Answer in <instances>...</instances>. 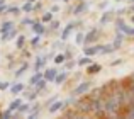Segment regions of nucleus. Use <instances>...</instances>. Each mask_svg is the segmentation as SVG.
Segmentation results:
<instances>
[{"label":"nucleus","mask_w":134,"mask_h":119,"mask_svg":"<svg viewBox=\"0 0 134 119\" xmlns=\"http://www.w3.org/2000/svg\"><path fill=\"white\" fill-rule=\"evenodd\" d=\"M105 99V116L121 117L122 107H124V95H122V82L121 80H110L102 85Z\"/></svg>","instance_id":"obj_1"},{"label":"nucleus","mask_w":134,"mask_h":119,"mask_svg":"<svg viewBox=\"0 0 134 119\" xmlns=\"http://www.w3.org/2000/svg\"><path fill=\"white\" fill-rule=\"evenodd\" d=\"M73 107H75L82 116H88V114L93 112V100H92V97L88 94H83V95H80V99L75 102Z\"/></svg>","instance_id":"obj_2"},{"label":"nucleus","mask_w":134,"mask_h":119,"mask_svg":"<svg viewBox=\"0 0 134 119\" xmlns=\"http://www.w3.org/2000/svg\"><path fill=\"white\" fill-rule=\"evenodd\" d=\"M115 31H121V33H124L126 36H129L131 39L134 37V26L126 24L124 19H117V20H115Z\"/></svg>","instance_id":"obj_3"},{"label":"nucleus","mask_w":134,"mask_h":119,"mask_svg":"<svg viewBox=\"0 0 134 119\" xmlns=\"http://www.w3.org/2000/svg\"><path fill=\"white\" fill-rule=\"evenodd\" d=\"M80 24H82L80 20H78V22H76V20H71V22H68V24L65 26V29L61 31V39H63V41H66V39H68V37L71 36V34L80 27Z\"/></svg>","instance_id":"obj_4"},{"label":"nucleus","mask_w":134,"mask_h":119,"mask_svg":"<svg viewBox=\"0 0 134 119\" xmlns=\"http://www.w3.org/2000/svg\"><path fill=\"white\" fill-rule=\"evenodd\" d=\"M90 89H92V82H90V80L80 82L78 85L73 89V95H75V97H80V95H83V94H88Z\"/></svg>","instance_id":"obj_5"},{"label":"nucleus","mask_w":134,"mask_h":119,"mask_svg":"<svg viewBox=\"0 0 134 119\" xmlns=\"http://www.w3.org/2000/svg\"><path fill=\"white\" fill-rule=\"evenodd\" d=\"M97 39H98V29L93 27V29H90L88 33L83 36V44H85V46H87V44H93Z\"/></svg>","instance_id":"obj_6"},{"label":"nucleus","mask_w":134,"mask_h":119,"mask_svg":"<svg viewBox=\"0 0 134 119\" xmlns=\"http://www.w3.org/2000/svg\"><path fill=\"white\" fill-rule=\"evenodd\" d=\"M65 107H66V102H63V100H53L48 106V111H49V114H56L61 109H65Z\"/></svg>","instance_id":"obj_7"},{"label":"nucleus","mask_w":134,"mask_h":119,"mask_svg":"<svg viewBox=\"0 0 134 119\" xmlns=\"http://www.w3.org/2000/svg\"><path fill=\"white\" fill-rule=\"evenodd\" d=\"M88 5H90V3L87 2V0H78V3L73 7L71 12L75 14V15H80V14H83V12H87V10H88Z\"/></svg>","instance_id":"obj_8"},{"label":"nucleus","mask_w":134,"mask_h":119,"mask_svg":"<svg viewBox=\"0 0 134 119\" xmlns=\"http://www.w3.org/2000/svg\"><path fill=\"white\" fill-rule=\"evenodd\" d=\"M102 46L100 44H87L85 48H83V55H87V56H92L93 58L97 53H100Z\"/></svg>","instance_id":"obj_9"},{"label":"nucleus","mask_w":134,"mask_h":119,"mask_svg":"<svg viewBox=\"0 0 134 119\" xmlns=\"http://www.w3.org/2000/svg\"><path fill=\"white\" fill-rule=\"evenodd\" d=\"M114 17H115L114 10H105V12L102 14V17H100V20H98V24H100V26H105V24L112 22V20H114Z\"/></svg>","instance_id":"obj_10"},{"label":"nucleus","mask_w":134,"mask_h":119,"mask_svg":"<svg viewBox=\"0 0 134 119\" xmlns=\"http://www.w3.org/2000/svg\"><path fill=\"white\" fill-rule=\"evenodd\" d=\"M121 117H126V119H134V102H131V104H127V106H124V107H122Z\"/></svg>","instance_id":"obj_11"},{"label":"nucleus","mask_w":134,"mask_h":119,"mask_svg":"<svg viewBox=\"0 0 134 119\" xmlns=\"http://www.w3.org/2000/svg\"><path fill=\"white\" fill-rule=\"evenodd\" d=\"M56 75H58V70L56 68H48L43 72V78L46 80V82H54Z\"/></svg>","instance_id":"obj_12"},{"label":"nucleus","mask_w":134,"mask_h":119,"mask_svg":"<svg viewBox=\"0 0 134 119\" xmlns=\"http://www.w3.org/2000/svg\"><path fill=\"white\" fill-rule=\"evenodd\" d=\"M124 37H126V34L121 33V31H117V34H115V39H114V43H112V46H114L115 51H119V48L122 46V43H124Z\"/></svg>","instance_id":"obj_13"},{"label":"nucleus","mask_w":134,"mask_h":119,"mask_svg":"<svg viewBox=\"0 0 134 119\" xmlns=\"http://www.w3.org/2000/svg\"><path fill=\"white\" fill-rule=\"evenodd\" d=\"M122 83L126 85V89L129 90V92L134 95V73H131V75H127L124 80H122Z\"/></svg>","instance_id":"obj_14"},{"label":"nucleus","mask_w":134,"mask_h":119,"mask_svg":"<svg viewBox=\"0 0 134 119\" xmlns=\"http://www.w3.org/2000/svg\"><path fill=\"white\" fill-rule=\"evenodd\" d=\"M31 27H32V31L36 34H39V36H43L46 33V27H44V22H37V20H34L32 24H31Z\"/></svg>","instance_id":"obj_15"},{"label":"nucleus","mask_w":134,"mask_h":119,"mask_svg":"<svg viewBox=\"0 0 134 119\" xmlns=\"http://www.w3.org/2000/svg\"><path fill=\"white\" fill-rule=\"evenodd\" d=\"M24 89H26V85H24V83H20V82H17V83H12V85L9 87L10 94H14V95H19L20 92H24Z\"/></svg>","instance_id":"obj_16"},{"label":"nucleus","mask_w":134,"mask_h":119,"mask_svg":"<svg viewBox=\"0 0 134 119\" xmlns=\"http://www.w3.org/2000/svg\"><path fill=\"white\" fill-rule=\"evenodd\" d=\"M17 34H19V33H17V29H15V27H12V29H10L9 33L0 34V36H2L0 39H2L3 43H7V41H10V39H15V37H17Z\"/></svg>","instance_id":"obj_17"},{"label":"nucleus","mask_w":134,"mask_h":119,"mask_svg":"<svg viewBox=\"0 0 134 119\" xmlns=\"http://www.w3.org/2000/svg\"><path fill=\"white\" fill-rule=\"evenodd\" d=\"M46 61H48V58H46V56H37L36 59H34V72L43 70V66L46 65Z\"/></svg>","instance_id":"obj_18"},{"label":"nucleus","mask_w":134,"mask_h":119,"mask_svg":"<svg viewBox=\"0 0 134 119\" xmlns=\"http://www.w3.org/2000/svg\"><path fill=\"white\" fill-rule=\"evenodd\" d=\"M27 70H29V63H27V61H24L22 65H20L19 68L15 70V73H14V77H15V78H20V77H22L24 73L27 72Z\"/></svg>","instance_id":"obj_19"},{"label":"nucleus","mask_w":134,"mask_h":119,"mask_svg":"<svg viewBox=\"0 0 134 119\" xmlns=\"http://www.w3.org/2000/svg\"><path fill=\"white\" fill-rule=\"evenodd\" d=\"M31 107H32V104H29V102H20V106L17 107L15 112L17 114H27L31 111Z\"/></svg>","instance_id":"obj_20"},{"label":"nucleus","mask_w":134,"mask_h":119,"mask_svg":"<svg viewBox=\"0 0 134 119\" xmlns=\"http://www.w3.org/2000/svg\"><path fill=\"white\" fill-rule=\"evenodd\" d=\"M100 70H102L100 63H90L88 68H87V72H88V75H95V73H98Z\"/></svg>","instance_id":"obj_21"},{"label":"nucleus","mask_w":134,"mask_h":119,"mask_svg":"<svg viewBox=\"0 0 134 119\" xmlns=\"http://www.w3.org/2000/svg\"><path fill=\"white\" fill-rule=\"evenodd\" d=\"M66 78H68V70L63 72V73H58L56 78H54V83H56V85H63V83L66 82Z\"/></svg>","instance_id":"obj_22"},{"label":"nucleus","mask_w":134,"mask_h":119,"mask_svg":"<svg viewBox=\"0 0 134 119\" xmlns=\"http://www.w3.org/2000/svg\"><path fill=\"white\" fill-rule=\"evenodd\" d=\"M12 27H14V22H12V20H5V22H2V24H0V34L9 33Z\"/></svg>","instance_id":"obj_23"},{"label":"nucleus","mask_w":134,"mask_h":119,"mask_svg":"<svg viewBox=\"0 0 134 119\" xmlns=\"http://www.w3.org/2000/svg\"><path fill=\"white\" fill-rule=\"evenodd\" d=\"M24 44H26V36L24 34H17V39H15V48L17 50H22Z\"/></svg>","instance_id":"obj_24"},{"label":"nucleus","mask_w":134,"mask_h":119,"mask_svg":"<svg viewBox=\"0 0 134 119\" xmlns=\"http://www.w3.org/2000/svg\"><path fill=\"white\" fill-rule=\"evenodd\" d=\"M90 63H93V61H92V56H87V55H83V56L78 59V63H76V65H78V66H88Z\"/></svg>","instance_id":"obj_25"},{"label":"nucleus","mask_w":134,"mask_h":119,"mask_svg":"<svg viewBox=\"0 0 134 119\" xmlns=\"http://www.w3.org/2000/svg\"><path fill=\"white\" fill-rule=\"evenodd\" d=\"M41 78H43V72H41V70H39V72H36V73H34V75L32 77H31V80H29V83H31V85H36V83L37 82H39V80Z\"/></svg>","instance_id":"obj_26"},{"label":"nucleus","mask_w":134,"mask_h":119,"mask_svg":"<svg viewBox=\"0 0 134 119\" xmlns=\"http://www.w3.org/2000/svg\"><path fill=\"white\" fill-rule=\"evenodd\" d=\"M114 46H112V44H104V46H102V50H100V55H112L114 53Z\"/></svg>","instance_id":"obj_27"},{"label":"nucleus","mask_w":134,"mask_h":119,"mask_svg":"<svg viewBox=\"0 0 134 119\" xmlns=\"http://www.w3.org/2000/svg\"><path fill=\"white\" fill-rule=\"evenodd\" d=\"M46 83H48V82H46V80H44V78H41V80H39V82H37V83H36V85H34V87H36V89H34V90H36V92H37V94H41V92H43V90L46 89Z\"/></svg>","instance_id":"obj_28"},{"label":"nucleus","mask_w":134,"mask_h":119,"mask_svg":"<svg viewBox=\"0 0 134 119\" xmlns=\"http://www.w3.org/2000/svg\"><path fill=\"white\" fill-rule=\"evenodd\" d=\"M20 102H22L20 99H14L12 102L9 104V111H10V112H15V111H17V107L20 106Z\"/></svg>","instance_id":"obj_29"},{"label":"nucleus","mask_w":134,"mask_h":119,"mask_svg":"<svg viewBox=\"0 0 134 119\" xmlns=\"http://www.w3.org/2000/svg\"><path fill=\"white\" fill-rule=\"evenodd\" d=\"M53 15H54V14H53L51 10H49V12H44V14H43V17H41V22H44V24L51 22V20H53Z\"/></svg>","instance_id":"obj_30"},{"label":"nucleus","mask_w":134,"mask_h":119,"mask_svg":"<svg viewBox=\"0 0 134 119\" xmlns=\"http://www.w3.org/2000/svg\"><path fill=\"white\" fill-rule=\"evenodd\" d=\"M32 7H34L32 2H24V5L20 7V10H22V12H26V14H29V12H32Z\"/></svg>","instance_id":"obj_31"},{"label":"nucleus","mask_w":134,"mask_h":119,"mask_svg":"<svg viewBox=\"0 0 134 119\" xmlns=\"http://www.w3.org/2000/svg\"><path fill=\"white\" fill-rule=\"evenodd\" d=\"M53 61H54V65H63L65 63V53H58Z\"/></svg>","instance_id":"obj_32"},{"label":"nucleus","mask_w":134,"mask_h":119,"mask_svg":"<svg viewBox=\"0 0 134 119\" xmlns=\"http://www.w3.org/2000/svg\"><path fill=\"white\" fill-rule=\"evenodd\" d=\"M63 114H65V117H80V116H82V114H80L76 109H73V111H65Z\"/></svg>","instance_id":"obj_33"},{"label":"nucleus","mask_w":134,"mask_h":119,"mask_svg":"<svg viewBox=\"0 0 134 119\" xmlns=\"http://www.w3.org/2000/svg\"><path fill=\"white\" fill-rule=\"evenodd\" d=\"M20 12H22V10H20V7H17V5H12V7H10L9 5V14H12V15H19Z\"/></svg>","instance_id":"obj_34"},{"label":"nucleus","mask_w":134,"mask_h":119,"mask_svg":"<svg viewBox=\"0 0 134 119\" xmlns=\"http://www.w3.org/2000/svg\"><path fill=\"white\" fill-rule=\"evenodd\" d=\"M9 87H10V82L0 80V92H5V90H9Z\"/></svg>","instance_id":"obj_35"},{"label":"nucleus","mask_w":134,"mask_h":119,"mask_svg":"<svg viewBox=\"0 0 134 119\" xmlns=\"http://www.w3.org/2000/svg\"><path fill=\"white\" fill-rule=\"evenodd\" d=\"M48 24H49V31H51V33H53V31H56V29L59 27V22H58V20H54V19H53L51 22H48Z\"/></svg>","instance_id":"obj_36"},{"label":"nucleus","mask_w":134,"mask_h":119,"mask_svg":"<svg viewBox=\"0 0 134 119\" xmlns=\"http://www.w3.org/2000/svg\"><path fill=\"white\" fill-rule=\"evenodd\" d=\"M83 36H85V34L76 33V34H75V43H76V44H83Z\"/></svg>","instance_id":"obj_37"},{"label":"nucleus","mask_w":134,"mask_h":119,"mask_svg":"<svg viewBox=\"0 0 134 119\" xmlns=\"http://www.w3.org/2000/svg\"><path fill=\"white\" fill-rule=\"evenodd\" d=\"M39 43H41V36H39V34H36V36L31 39V46H37Z\"/></svg>","instance_id":"obj_38"},{"label":"nucleus","mask_w":134,"mask_h":119,"mask_svg":"<svg viewBox=\"0 0 134 119\" xmlns=\"http://www.w3.org/2000/svg\"><path fill=\"white\" fill-rule=\"evenodd\" d=\"M75 65H76V63L71 61V59H66V61H65V68H66V70H71Z\"/></svg>","instance_id":"obj_39"},{"label":"nucleus","mask_w":134,"mask_h":119,"mask_svg":"<svg viewBox=\"0 0 134 119\" xmlns=\"http://www.w3.org/2000/svg\"><path fill=\"white\" fill-rule=\"evenodd\" d=\"M9 12V5H7V3H2V5H0V15H3V14H7Z\"/></svg>","instance_id":"obj_40"},{"label":"nucleus","mask_w":134,"mask_h":119,"mask_svg":"<svg viewBox=\"0 0 134 119\" xmlns=\"http://www.w3.org/2000/svg\"><path fill=\"white\" fill-rule=\"evenodd\" d=\"M32 22H34L32 19H29V17H26V19H22V22H20V24H22V26H31Z\"/></svg>","instance_id":"obj_41"},{"label":"nucleus","mask_w":134,"mask_h":119,"mask_svg":"<svg viewBox=\"0 0 134 119\" xmlns=\"http://www.w3.org/2000/svg\"><path fill=\"white\" fill-rule=\"evenodd\" d=\"M12 116H14V112H10L9 109H7L5 112H2V117H3V119H7V117H12Z\"/></svg>","instance_id":"obj_42"},{"label":"nucleus","mask_w":134,"mask_h":119,"mask_svg":"<svg viewBox=\"0 0 134 119\" xmlns=\"http://www.w3.org/2000/svg\"><path fill=\"white\" fill-rule=\"evenodd\" d=\"M36 97H37V92L34 90V92H31L29 95H27V99H29V100H32V99H36Z\"/></svg>","instance_id":"obj_43"},{"label":"nucleus","mask_w":134,"mask_h":119,"mask_svg":"<svg viewBox=\"0 0 134 119\" xmlns=\"http://www.w3.org/2000/svg\"><path fill=\"white\" fill-rule=\"evenodd\" d=\"M121 63H122V59H121V58H119V59H114V61L110 63V66H119Z\"/></svg>","instance_id":"obj_44"},{"label":"nucleus","mask_w":134,"mask_h":119,"mask_svg":"<svg viewBox=\"0 0 134 119\" xmlns=\"http://www.w3.org/2000/svg\"><path fill=\"white\" fill-rule=\"evenodd\" d=\"M51 12H53V14L59 12V7H58V5H53V7H51Z\"/></svg>","instance_id":"obj_45"},{"label":"nucleus","mask_w":134,"mask_h":119,"mask_svg":"<svg viewBox=\"0 0 134 119\" xmlns=\"http://www.w3.org/2000/svg\"><path fill=\"white\" fill-rule=\"evenodd\" d=\"M131 24H132V26H134V12L131 14Z\"/></svg>","instance_id":"obj_46"},{"label":"nucleus","mask_w":134,"mask_h":119,"mask_svg":"<svg viewBox=\"0 0 134 119\" xmlns=\"http://www.w3.org/2000/svg\"><path fill=\"white\" fill-rule=\"evenodd\" d=\"M27 2H32L34 3V2H37V0H27Z\"/></svg>","instance_id":"obj_47"},{"label":"nucleus","mask_w":134,"mask_h":119,"mask_svg":"<svg viewBox=\"0 0 134 119\" xmlns=\"http://www.w3.org/2000/svg\"><path fill=\"white\" fill-rule=\"evenodd\" d=\"M2 3H5V0H0V5H2Z\"/></svg>","instance_id":"obj_48"},{"label":"nucleus","mask_w":134,"mask_h":119,"mask_svg":"<svg viewBox=\"0 0 134 119\" xmlns=\"http://www.w3.org/2000/svg\"><path fill=\"white\" fill-rule=\"evenodd\" d=\"M61 2H70V0H61Z\"/></svg>","instance_id":"obj_49"},{"label":"nucleus","mask_w":134,"mask_h":119,"mask_svg":"<svg viewBox=\"0 0 134 119\" xmlns=\"http://www.w3.org/2000/svg\"><path fill=\"white\" fill-rule=\"evenodd\" d=\"M129 2H131V3H134V0H129Z\"/></svg>","instance_id":"obj_50"},{"label":"nucleus","mask_w":134,"mask_h":119,"mask_svg":"<svg viewBox=\"0 0 134 119\" xmlns=\"http://www.w3.org/2000/svg\"><path fill=\"white\" fill-rule=\"evenodd\" d=\"M0 117H2V112H0Z\"/></svg>","instance_id":"obj_51"},{"label":"nucleus","mask_w":134,"mask_h":119,"mask_svg":"<svg viewBox=\"0 0 134 119\" xmlns=\"http://www.w3.org/2000/svg\"><path fill=\"white\" fill-rule=\"evenodd\" d=\"M132 41H134V37H132Z\"/></svg>","instance_id":"obj_52"}]
</instances>
